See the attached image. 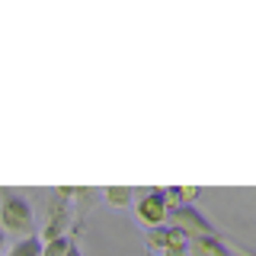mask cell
Segmentation results:
<instances>
[{"label": "cell", "instance_id": "obj_1", "mask_svg": "<svg viewBox=\"0 0 256 256\" xmlns=\"http://www.w3.org/2000/svg\"><path fill=\"white\" fill-rule=\"evenodd\" d=\"M0 234L16 237V240L38 234L32 202L22 196V192H16V189H4V192H0Z\"/></svg>", "mask_w": 256, "mask_h": 256}, {"label": "cell", "instance_id": "obj_2", "mask_svg": "<svg viewBox=\"0 0 256 256\" xmlns=\"http://www.w3.org/2000/svg\"><path fill=\"white\" fill-rule=\"evenodd\" d=\"M132 208H134V221L144 230H154L160 224H166V218H170V202H166L164 189H144Z\"/></svg>", "mask_w": 256, "mask_h": 256}, {"label": "cell", "instance_id": "obj_3", "mask_svg": "<svg viewBox=\"0 0 256 256\" xmlns=\"http://www.w3.org/2000/svg\"><path fill=\"white\" fill-rule=\"evenodd\" d=\"M170 221H173V228H180L189 240L214 237V234H218V230H214V224H212V218H205V212H198L196 205L173 208V212H170Z\"/></svg>", "mask_w": 256, "mask_h": 256}, {"label": "cell", "instance_id": "obj_4", "mask_svg": "<svg viewBox=\"0 0 256 256\" xmlns=\"http://www.w3.org/2000/svg\"><path fill=\"white\" fill-rule=\"evenodd\" d=\"M180 240H189L186 234H182L180 228H173V224H160V228L154 230H144V244H148V250L150 253H164V250H170L173 244H180Z\"/></svg>", "mask_w": 256, "mask_h": 256}, {"label": "cell", "instance_id": "obj_5", "mask_svg": "<svg viewBox=\"0 0 256 256\" xmlns=\"http://www.w3.org/2000/svg\"><path fill=\"white\" fill-rule=\"evenodd\" d=\"M189 256H230V246L214 234V237H198L189 244Z\"/></svg>", "mask_w": 256, "mask_h": 256}, {"label": "cell", "instance_id": "obj_6", "mask_svg": "<svg viewBox=\"0 0 256 256\" xmlns=\"http://www.w3.org/2000/svg\"><path fill=\"white\" fill-rule=\"evenodd\" d=\"M164 192H166V202H170V212L173 208H186V205H192L198 196H202L198 186H166Z\"/></svg>", "mask_w": 256, "mask_h": 256}, {"label": "cell", "instance_id": "obj_7", "mask_svg": "<svg viewBox=\"0 0 256 256\" xmlns=\"http://www.w3.org/2000/svg\"><path fill=\"white\" fill-rule=\"evenodd\" d=\"M42 237L38 234H32V237H20V240H13L10 246L4 250V256H42Z\"/></svg>", "mask_w": 256, "mask_h": 256}, {"label": "cell", "instance_id": "obj_8", "mask_svg": "<svg viewBox=\"0 0 256 256\" xmlns=\"http://www.w3.org/2000/svg\"><path fill=\"white\" fill-rule=\"evenodd\" d=\"M102 198H106V205H112V208H128L134 202V189L132 186H106L102 189Z\"/></svg>", "mask_w": 256, "mask_h": 256}, {"label": "cell", "instance_id": "obj_9", "mask_svg": "<svg viewBox=\"0 0 256 256\" xmlns=\"http://www.w3.org/2000/svg\"><path fill=\"white\" fill-rule=\"evenodd\" d=\"M70 246H74V240L70 237H58V240H48L42 246V256H68Z\"/></svg>", "mask_w": 256, "mask_h": 256}, {"label": "cell", "instance_id": "obj_10", "mask_svg": "<svg viewBox=\"0 0 256 256\" xmlns=\"http://www.w3.org/2000/svg\"><path fill=\"white\" fill-rule=\"evenodd\" d=\"M189 244L192 240H180V244H173L170 250H164L160 256H189Z\"/></svg>", "mask_w": 256, "mask_h": 256}, {"label": "cell", "instance_id": "obj_11", "mask_svg": "<svg viewBox=\"0 0 256 256\" xmlns=\"http://www.w3.org/2000/svg\"><path fill=\"white\" fill-rule=\"evenodd\" d=\"M234 253H240V256H256V250H250V246H240V244H234Z\"/></svg>", "mask_w": 256, "mask_h": 256}, {"label": "cell", "instance_id": "obj_12", "mask_svg": "<svg viewBox=\"0 0 256 256\" xmlns=\"http://www.w3.org/2000/svg\"><path fill=\"white\" fill-rule=\"evenodd\" d=\"M68 256H84V253H80V250H77V244H74V246H70V253H68Z\"/></svg>", "mask_w": 256, "mask_h": 256}, {"label": "cell", "instance_id": "obj_13", "mask_svg": "<svg viewBox=\"0 0 256 256\" xmlns=\"http://www.w3.org/2000/svg\"><path fill=\"white\" fill-rule=\"evenodd\" d=\"M4 250H6V246H4V234H0V256H4Z\"/></svg>", "mask_w": 256, "mask_h": 256}, {"label": "cell", "instance_id": "obj_14", "mask_svg": "<svg viewBox=\"0 0 256 256\" xmlns=\"http://www.w3.org/2000/svg\"><path fill=\"white\" fill-rule=\"evenodd\" d=\"M144 256H154V253H150V250H144Z\"/></svg>", "mask_w": 256, "mask_h": 256}]
</instances>
